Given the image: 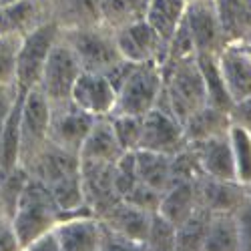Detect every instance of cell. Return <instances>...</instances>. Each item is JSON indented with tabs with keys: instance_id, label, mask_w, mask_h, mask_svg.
<instances>
[{
	"instance_id": "obj_29",
	"label": "cell",
	"mask_w": 251,
	"mask_h": 251,
	"mask_svg": "<svg viewBox=\"0 0 251 251\" xmlns=\"http://www.w3.org/2000/svg\"><path fill=\"white\" fill-rule=\"evenodd\" d=\"M185 8H187V0H151L145 20L161 34L165 43H169L175 28L183 20Z\"/></svg>"
},
{
	"instance_id": "obj_7",
	"label": "cell",
	"mask_w": 251,
	"mask_h": 251,
	"mask_svg": "<svg viewBox=\"0 0 251 251\" xmlns=\"http://www.w3.org/2000/svg\"><path fill=\"white\" fill-rule=\"evenodd\" d=\"M52 109L45 95L36 87L26 91L20 111V149L18 163L26 167L40 151L49 145V129H50Z\"/></svg>"
},
{
	"instance_id": "obj_35",
	"label": "cell",
	"mask_w": 251,
	"mask_h": 251,
	"mask_svg": "<svg viewBox=\"0 0 251 251\" xmlns=\"http://www.w3.org/2000/svg\"><path fill=\"white\" fill-rule=\"evenodd\" d=\"M201 175H203L201 165H199L197 155L193 153V149L189 145H187L185 149H181L179 153L171 155V163H169L171 185L173 183H193Z\"/></svg>"
},
{
	"instance_id": "obj_5",
	"label": "cell",
	"mask_w": 251,
	"mask_h": 251,
	"mask_svg": "<svg viewBox=\"0 0 251 251\" xmlns=\"http://www.w3.org/2000/svg\"><path fill=\"white\" fill-rule=\"evenodd\" d=\"M60 36V26L54 18L34 26L30 32L23 36L16 58V87L23 91H30L38 87L40 75L47 65V58Z\"/></svg>"
},
{
	"instance_id": "obj_9",
	"label": "cell",
	"mask_w": 251,
	"mask_h": 251,
	"mask_svg": "<svg viewBox=\"0 0 251 251\" xmlns=\"http://www.w3.org/2000/svg\"><path fill=\"white\" fill-rule=\"evenodd\" d=\"M113 165L115 163L82 161L80 159V183H82L85 205L91 211V215L97 219H100L115 203L121 201V197L115 189Z\"/></svg>"
},
{
	"instance_id": "obj_46",
	"label": "cell",
	"mask_w": 251,
	"mask_h": 251,
	"mask_svg": "<svg viewBox=\"0 0 251 251\" xmlns=\"http://www.w3.org/2000/svg\"><path fill=\"white\" fill-rule=\"evenodd\" d=\"M20 251H62L58 245V239L54 235V231H49L45 235L36 237L34 241H30L28 245H25Z\"/></svg>"
},
{
	"instance_id": "obj_2",
	"label": "cell",
	"mask_w": 251,
	"mask_h": 251,
	"mask_svg": "<svg viewBox=\"0 0 251 251\" xmlns=\"http://www.w3.org/2000/svg\"><path fill=\"white\" fill-rule=\"evenodd\" d=\"M60 219L62 211L52 199L49 187L30 177L14 215L10 217V225L20 243V249L34 241L36 237L52 231Z\"/></svg>"
},
{
	"instance_id": "obj_18",
	"label": "cell",
	"mask_w": 251,
	"mask_h": 251,
	"mask_svg": "<svg viewBox=\"0 0 251 251\" xmlns=\"http://www.w3.org/2000/svg\"><path fill=\"white\" fill-rule=\"evenodd\" d=\"M52 18V0H18L0 6V36H25L40 23Z\"/></svg>"
},
{
	"instance_id": "obj_48",
	"label": "cell",
	"mask_w": 251,
	"mask_h": 251,
	"mask_svg": "<svg viewBox=\"0 0 251 251\" xmlns=\"http://www.w3.org/2000/svg\"><path fill=\"white\" fill-rule=\"evenodd\" d=\"M243 47H245V50H247V52H249V56H251V43H245Z\"/></svg>"
},
{
	"instance_id": "obj_25",
	"label": "cell",
	"mask_w": 251,
	"mask_h": 251,
	"mask_svg": "<svg viewBox=\"0 0 251 251\" xmlns=\"http://www.w3.org/2000/svg\"><path fill=\"white\" fill-rule=\"evenodd\" d=\"M99 4L100 0H52V18L62 30L95 26L100 25Z\"/></svg>"
},
{
	"instance_id": "obj_12",
	"label": "cell",
	"mask_w": 251,
	"mask_h": 251,
	"mask_svg": "<svg viewBox=\"0 0 251 251\" xmlns=\"http://www.w3.org/2000/svg\"><path fill=\"white\" fill-rule=\"evenodd\" d=\"M95 121L97 119L93 115L78 109L71 100L67 104H62V107L52 109L49 139H50V143L56 145V147L78 155L89 131L93 129Z\"/></svg>"
},
{
	"instance_id": "obj_1",
	"label": "cell",
	"mask_w": 251,
	"mask_h": 251,
	"mask_svg": "<svg viewBox=\"0 0 251 251\" xmlns=\"http://www.w3.org/2000/svg\"><path fill=\"white\" fill-rule=\"evenodd\" d=\"M163 93L157 100V107L169 111L181 123L193 115L197 109L207 104L203 76L197 65V56H185L177 62L163 65Z\"/></svg>"
},
{
	"instance_id": "obj_16",
	"label": "cell",
	"mask_w": 251,
	"mask_h": 251,
	"mask_svg": "<svg viewBox=\"0 0 251 251\" xmlns=\"http://www.w3.org/2000/svg\"><path fill=\"white\" fill-rule=\"evenodd\" d=\"M25 169L30 173L32 179L40 181L47 187H52L62 179L76 175L80 171V159L76 153L65 151L49 141L47 147L40 151Z\"/></svg>"
},
{
	"instance_id": "obj_49",
	"label": "cell",
	"mask_w": 251,
	"mask_h": 251,
	"mask_svg": "<svg viewBox=\"0 0 251 251\" xmlns=\"http://www.w3.org/2000/svg\"><path fill=\"white\" fill-rule=\"evenodd\" d=\"M247 195H249V197H251V185H249V187H247Z\"/></svg>"
},
{
	"instance_id": "obj_36",
	"label": "cell",
	"mask_w": 251,
	"mask_h": 251,
	"mask_svg": "<svg viewBox=\"0 0 251 251\" xmlns=\"http://www.w3.org/2000/svg\"><path fill=\"white\" fill-rule=\"evenodd\" d=\"M23 43L20 34L0 36V87L16 85V58Z\"/></svg>"
},
{
	"instance_id": "obj_26",
	"label": "cell",
	"mask_w": 251,
	"mask_h": 251,
	"mask_svg": "<svg viewBox=\"0 0 251 251\" xmlns=\"http://www.w3.org/2000/svg\"><path fill=\"white\" fill-rule=\"evenodd\" d=\"M151 0H100V25L109 30H119L127 25L147 18Z\"/></svg>"
},
{
	"instance_id": "obj_41",
	"label": "cell",
	"mask_w": 251,
	"mask_h": 251,
	"mask_svg": "<svg viewBox=\"0 0 251 251\" xmlns=\"http://www.w3.org/2000/svg\"><path fill=\"white\" fill-rule=\"evenodd\" d=\"M239 235V251H251V197L243 201V205L233 213Z\"/></svg>"
},
{
	"instance_id": "obj_4",
	"label": "cell",
	"mask_w": 251,
	"mask_h": 251,
	"mask_svg": "<svg viewBox=\"0 0 251 251\" xmlns=\"http://www.w3.org/2000/svg\"><path fill=\"white\" fill-rule=\"evenodd\" d=\"M163 93V71L157 60H147L135 67L131 76L117 93L113 115H137L145 117L157 107Z\"/></svg>"
},
{
	"instance_id": "obj_21",
	"label": "cell",
	"mask_w": 251,
	"mask_h": 251,
	"mask_svg": "<svg viewBox=\"0 0 251 251\" xmlns=\"http://www.w3.org/2000/svg\"><path fill=\"white\" fill-rule=\"evenodd\" d=\"M225 43H251V0H213Z\"/></svg>"
},
{
	"instance_id": "obj_24",
	"label": "cell",
	"mask_w": 251,
	"mask_h": 251,
	"mask_svg": "<svg viewBox=\"0 0 251 251\" xmlns=\"http://www.w3.org/2000/svg\"><path fill=\"white\" fill-rule=\"evenodd\" d=\"M197 211L195 181L193 183H173L161 195L159 215L165 217L173 227H179Z\"/></svg>"
},
{
	"instance_id": "obj_8",
	"label": "cell",
	"mask_w": 251,
	"mask_h": 251,
	"mask_svg": "<svg viewBox=\"0 0 251 251\" xmlns=\"http://www.w3.org/2000/svg\"><path fill=\"white\" fill-rule=\"evenodd\" d=\"M183 20L191 34L195 54H217L227 45L213 0H189Z\"/></svg>"
},
{
	"instance_id": "obj_20",
	"label": "cell",
	"mask_w": 251,
	"mask_h": 251,
	"mask_svg": "<svg viewBox=\"0 0 251 251\" xmlns=\"http://www.w3.org/2000/svg\"><path fill=\"white\" fill-rule=\"evenodd\" d=\"M99 221L107 229H111V231H115L123 237L145 243L147 241V235H149V229H151L153 213L143 211V209L121 199Z\"/></svg>"
},
{
	"instance_id": "obj_11",
	"label": "cell",
	"mask_w": 251,
	"mask_h": 251,
	"mask_svg": "<svg viewBox=\"0 0 251 251\" xmlns=\"http://www.w3.org/2000/svg\"><path fill=\"white\" fill-rule=\"evenodd\" d=\"M115 43L121 56L135 65L147 60H157L161 65L167 50V43L147 20H139V23L115 30Z\"/></svg>"
},
{
	"instance_id": "obj_42",
	"label": "cell",
	"mask_w": 251,
	"mask_h": 251,
	"mask_svg": "<svg viewBox=\"0 0 251 251\" xmlns=\"http://www.w3.org/2000/svg\"><path fill=\"white\" fill-rule=\"evenodd\" d=\"M135 62H131V60H125V58H121V60H117L115 65H111L107 71H104L102 75H104V78H107L111 85H113V89L119 93V89L125 85V80H127L129 76H131V73L135 71Z\"/></svg>"
},
{
	"instance_id": "obj_23",
	"label": "cell",
	"mask_w": 251,
	"mask_h": 251,
	"mask_svg": "<svg viewBox=\"0 0 251 251\" xmlns=\"http://www.w3.org/2000/svg\"><path fill=\"white\" fill-rule=\"evenodd\" d=\"M229 127H231V117L225 111H219L211 104L197 109L193 115H189L183 121V131L187 143H195V141H205L211 137L227 135Z\"/></svg>"
},
{
	"instance_id": "obj_19",
	"label": "cell",
	"mask_w": 251,
	"mask_h": 251,
	"mask_svg": "<svg viewBox=\"0 0 251 251\" xmlns=\"http://www.w3.org/2000/svg\"><path fill=\"white\" fill-rule=\"evenodd\" d=\"M187 145H189L193 149V153L197 155L203 175L213 177V179H221V181H237L231 143H229V133L205 139V141L187 143Z\"/></svg>"
},
{
	"instance_id": "obj_30",
	"label": "cell",
	"mask_w": 251,
	"mask_h": 251,
	"mask_svg": "<svg viewBox=\"0 0 251 251\" xmlns=\"http://www.w3.org/2000/svg\"><path fill=\"white\" fill-rule=\"evenodd\" d=\"M203 251H239V235L233 213L211 215Z\"/></svg>"
},
{
	"instance_id": "obj_10",
	"label": "cell",
	"mask_w": 251,
	"mask_h": 251,
	"mask_svg": "<svg viewBox=\"0 0 251 251\" xmlns=\"http://www.w3.org/2000/svg\"><path fill=\"white\" fill-rule=\"evenodd\" d=\"M187 147L183 123L169 111L155 107L143 117V133L139 149L155 151L163 155H175Z\"/></svg>"
},
{
	"instance_id": "obj_38",
	"label": "cell",
	"mask_w": 251,
	"mask_h": 251,
	"mask_svg": "<svg viewBox=\"0 0 251 251\" xmlns=\"http://www.w3.org/2000/svg\"><path fill=\"white\" fill-rule=\"evenodd\" d=\"M145 245H147V251H175V227L159 213H153Z\"/></svg>"
},
{
	"instance_id": "obj_31",
	"label": "cell",
	"mask_w": 251,
	"mask_h": 251,
	"mask_svg": "<svg viewBox=\"0 0 251 251\" xmlns=\"http://www.w3.org/2000/svg\"><path fill=\"white\" fill-rule=\"evenodd\" d=\"M28 181H30V173L23 165H16L8 171H0V213L8 221L14 215Z\"/></svg>"
},
{
	"instance_id": "obj_43",
	"label": "cell",
	"mask_w": 251,
	"mask_h": 251,
	"mask_svg": "<svg viewBox=\"0 0 251 251\" xmlns=\"http://www.w3.org/2000/svg\"><path fill=\"white\" fill-rule=\"evenodd\" d=\"M20 89L16 85H10V87H0V139H2V131H4V125H6V119L14 107V100L18 97Z\"/></svg>"
},
{
	"instance_id": "obj_14",
	"label": "cell",
	"mask_w": 251,
	"mask_h": 251,
	"mask_svg": "<svg viewBox=\"0 0 251 251\" xmlns=\"http://www.w3.org/2000/svg\"><path fill=\"white\" fill-rule=\"evenodd\" d=\"M197 207L211 215L215 213H235L247 199V187L237 181H221L201 175L195 179Z\"/></svg>"
},
{
	"instance_id": "obj_45",
	"label": "cell",
	"mask_w": 251,
	"mask_h": 251,
	"mask_svg": "<svg viewBox=\"0 0 251 251\" xmlns=\"http://www.w3.org/2000/svg\"><path fill=\"white\" fill-rule=\"evenodd\" d=\"M0 251H20V243L12 231V225L2 213H0Z\"/></svg>"
},
{
	"instance_id": "obj_17",
	"label": "cell",
	"mask_w": 251,
	"mask_h": 251,
	"mask_svg": "<svg viewBox=\"0 0 251 251\" xmlns=\"http://www.w3.org/2000/svg\"><path fill=\"white\" fill-rule=\"evenodd\" d=\"M52 231L62 251H99L102 223L89 213H80L60 219Z\"/></svg>"
},
{
	"instance_id": "obj_33",
	"label": "cell",
	"mask_w": 251,
	"mask_h": 251,
	"mask_svg": "<svg viewBox=\"0 0 251 251\" xmlns=\"http://www.w3.org/2000/svg\"><path fill=\"white\" fill-rule=\"evenodd\" d=\"M229 143L235 163V179L243 187L251 185V133L239 125L229 127Z\"/></svg>"
},
{
	"instance_id": "obj_34",
	"label": "cell",
	"mask_w": 251,
	"mask_h": 251,
	"mask_svg": "<svg viewBox=\"0 0 251 251\" xmlns=\"http://www.w3.org/2000/svg\"><path fill=\"white\" fill-rule=\"evenodd\" d=\"M111 127L117 137V143L121 145L123 153L127 151H137L141 143V133H143V117L137 115H111Z\"/></svg>"
},
{
	"instance_id": "obj_47",
	"label": "cell",
	"mask_w": 251,
	"mask_h": 251,
	"mask_svg": "<svg viewBox=\"0 0 251 251\" xmlns=\"http://www.w3.org/2000/svg\"><path fill=\"white\" fill-rule=\"evenodd\" d=\"M12 2H18V0H0V6H4V4H12Z\"/></svg>"
},
{
	"instance_id": "obj_40",
	"label": "cell",
	"mask_w": 251,
	"mask_h": 251,
	"mask_svg": "<svg viewBox=\"0 0 251 251\" xmlns=\"http://www.w3.org/2000/svg\"><path fill=\"white\" fill-rule=\"evenodd\" d=\"M99 251H147V245L141 241H133L129 237H123L102 225V237H100Z\"/></svg>"
},
{
	"instance_id": "obj_15",
	"label": "cell",
	"mask_w": 251,
	"mask_h": 251,
	"mask_svg": "<svg viewBox=\"0 0 251 251\" xmlns=\"http://www.w3.org/2000/svg\"><path fill=\"white\" fill-rule=\"evenodd\" d=\"M217 65L233 104L251 97V56L241 43H229L217 52Z\"/></svg>"
},
{
	"instance_id": "obj_3",
	"label": "cell",
	"mask_w": 251,
	"mask_h": 251,
	"mask_svg": "<svg viewBox=\"0 0 251 251\" xmlns=\"http://www.w3.org/2000/svg\"><path fill=\"white\" fill-rule=\"evenodd\" d=\"M60 38L71 47L80 69L87 73H104L123 58L115 43V32L102 25L60 28Z\"/></svg>"
},
{
	"instance_id": "obj_44",
	"label": "cell",
	"mask_w": 251,
	"mask_h": 251,
	"mask_svg": "<svg viewBox=\"0 0 251 251\" xmlns=\"http://www.w3.org/2000/svg\"><path fill=\"white\" fill-rule=\"evenodd\" d=\"M229 117H231L233 125H239V127H243V129H247L251 133V97L245 99V100L235 102L231 107Z\"/></svg>"
},
{
	"instance_id": "obj_39",
	"label": "cell",
	"mask_w": 251,
	"mask_h": 251,
	"mask_svg": "<svg viewBox=\"0 0 251 251\" xmlns=\"http://www.w3.org/2000/svg\"><path fill=\"white\" fill-rule=\"evenodd\" d=\"M161 191L153 189V187L145 185V183H137L133 189L123 197V201H127L139 209H143V211H149V213H157L159 211V203H161Z\"/></svg>"
},
{
	"instance_id": "obj_32",
	"label": "cell",
	"mask_w": 251,
	"mask_h": 251,
	"mask_svg": "<svg viewBox=\"0 0 251 251\" xmlns=\"http://www.w3.org/2000/svg\"><path fill=\"white\" fill-rule=\"evenodd\" d=\"M211 213L199 209L179 227H175V251H203Z\"/></svg>"
},
{
	"instance_id": "obj_27",
	"label": "cell",
	"mask_w": 251,
	"mask_h": 251,
	"mask_svg": "<svg viewBox=\"0 0 251 251\" xmlns=\"http://www.w3.org/2000/svg\"><path fill=\"white\" fill-rule=\"evenodd\" d=\"M197 56V65L203 76V85H205V95H207V104L225 111V113H231L233 107V100L229 97L227 89H225V82L217 65V54H195Z\"/></svg>"
},
{
	"instance_id": "obj_13",
	"label": "cell",
	"mask_w": 251,
	"mask_h": 251,
	"mask_svg": "<svg viewBox=\"0 0 251 251\" xmlns=\"http://www.w3.org/2000/svg\"><path fill=\"white\" fill-rule=\"evenodd\" d=\"M71 100L78 109L93 115L95 119L111 117L117 104V91L102 73L82 71L73 87Z\"/></svg>"
},
{
	"instance_id": "obj_28",
	"label": "cell",
	"mask_w": 251,
	"mask_h": 251,
	"mask_svg": "<svg viewBox=\"0 0 251 251\" xmlns=\"http://www.w3.org/2000/svg\"><path fill=\"white\" fill-rule=\"evenodd\" d=\"M135 163H137V177L141 183L153 187V189H157L161 193L171 185V177H169L171 157L169 155L137 149Z\"/></svg>"
},
{
	"instance_id": "obj_6",
	"label": "cell",
	"mask_w": 251,
	"mask_h": 251,
	"mask_svg": "<svg viewBox=\"0 0 251 251\" xmlns=\"http://www.w3.org/2000/svg\"><path fill=\"white\" fill-rule=\"evenodd\" d=\"M82 69L78 65L76 56L73 54L71 47L58 36L56 45L52 47L47 58V65L43 69V75H40L38 87H36L49 100L50 109H56V107L71 102L73 87Z\"/></svg>"
},
{
	"instance_id": "obj_22",
	"label": "cell",
	"mask_w": 251,
	"mask_h": 251,
	"mask_svg": "<svg viewBox=\"0 0 251 251\" xmlns=\"http://www.w3.org/2000/svg\"><path fill=\"white\" fill-rule=\"evenodd\" d=\"M123 155L121 145L113 133L109 117L97 119L93 129L89 131L85 143L78 151V159L82 161H102V163H115Z\"/></svg>"
},
{
	"instance_id": "obj_37",
	"label": "cell",
	"mask_w": 251,
	"mask_h": 251,
	"mask_svg": "<svg viewBox=\"0 0 251 251\" xmlns=\"http://www.w3.org/2000/svg\"><path fill=\"white\" fill-rule=\"evenodd\" d=\"M113 177H115V189H117L119 197L123 199L139 183L137 163H135V151L123 153L115 161V165H113Z\"/></svg>"
}]
</instances>
